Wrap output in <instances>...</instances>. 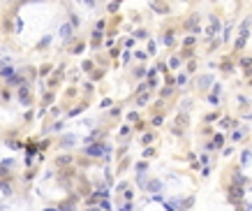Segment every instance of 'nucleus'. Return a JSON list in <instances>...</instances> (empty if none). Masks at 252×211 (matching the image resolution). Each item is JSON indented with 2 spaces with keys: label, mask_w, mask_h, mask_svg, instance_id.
Wrapping results in <instances>:
<instances>
[{
  "label": "nucleus",
  "mask_w": 252,
  "mask_h": 211,
  "mask_svg": "<svg viewBox=\"0 0 252 211\" xmlns=\"http://www.w3.org/2000/svg\"><path fill=\"white\" fill-rule=\"evenodd\" d=\"M88 153H90V156H100V153H102V146H90Z\"/></svg>",
  "instance_id": "nucleus-4"
},
{
  "label": "nucleus",
  "mask_w": 252,
  "mask_h": 211,
  "mask_svg": "<svg viewBox=\"0 0 252 211\" xmlns=\"http://www.w3.org/2000/svg\"><path fill=\"white\" fill-rule=\"evenodd\" d=\"M86 5H88V7H93V5H95V0H86Z\"/></svg>",
  "instance_id": "nucleus-13"
},
{
  "label": "nucleus",
  "mask_w": 252,
  "mask_h": 211,
  "mask_svg": "<svg viewBox=\"0 0 252 211\" xmlns=\"http://www.w3.org/2000/svg\"><path fill=\"white\" fill-rule=\"evenodd\" d=\"M245 211H252V204H250V207H248V209H245Z\"/></svg>",
  "instance_id": "nucleus-16"
},
{
  "label": "nucleus",
  "mask_w": 252,
  "mask_h": 211,
  "mask_svg": "<svg viewBox=\"0 0 252 211\" xmlns=\"http://www.w3.org/2000/svg\"><path fill=\"white\" fill-rule=\"evenodd\" d=\"M241 200H243V188L241 186L229 188V202H241Z\"/></svg>",
  "instance_id": "nucleus-2"
},
{
  "label": "nucleus",
  "mask_w": 252,
  "mask_h": 211,
  "mask_svg": "<svg viewBox=\"0 0 252 211\" xmlns=\"http://www.w3.org/2000/svg\"><path fill=\"white\" fill-rule=\"evenodd\" d=\"M148 102V93H141L139 97H137V105H146Z\"/></svg>",
  "instance_id": "nucleus-5"
},
{
  "label": "nucleus",
  "mask_w": 252,
  "mask_h": 211,
  "mask_svg": "<svg viewBox=\"0 0 252 211\" xmlns=\"http://www.w3.org/2000/svg\"><path fill=\"white\" fill-rule=\"evenodd\" d=\"M146 188L150 190V193H160V190H162V183H160V181H150Z\"/></svg>",
  "instance_id": "nucleus-3"
},
{
  "label": "nucleus",
  "mask_w": 252,
  "mask_h": 211,
  "mask_svg": "<svg viewBox=\"0 0 252 211\" xmlns=\"http://www.w3.org/2000/svg\"><path fill=\"white\" fill-rule=\"evenodd\" d=\"M199 84H201V86H208V84H210V79H208V77H201V81H199Z\"/></svg>",
  "instance_id": "nucleus-12"
},
{
  "label": "nucleus",
  "mask_w": 252,
  "mask_h": 211,
  "mask_svg": "<svg viewBox=\"0 0 252 211\" xmlns=\"http://www.w3.org/2000/svg\"><path fill=\"white\" fill-rule=\"evenodd\" d=\"M248 118H252V114H250V116H248Z\"/></svg>",
  "instance_id": "nucleus-19"
},
{
  "label": "nucleus",
  "mask_w": 252,
  "mask_h": 211,
  "mask_svg": "<svg viewBox=\"0 0 252 211\" xmlns=\"http://www.w3.org/2000/svg\"><path fill=\"white\" fill-rule=\"evenodd\" d=\"M60 35H62V37L70 35V26H62V28H60Z\"/></svg>",
  "instance_id": "nucleus-7"
},
{
  "label": "nucleus",
  "mask_w": 252,
  "mask_h": 211,
  "mask_svg": "<svg viewBox=\"0 0 252 211\" xmlns=\"http://www.w3.org/2000/svg\"><path fill=\"white\" fill-rule=\"evenodd\" d=\"M187 123H190V121H187V116H185V114H178V116H176V123H174V132H176V135H183V130L187 128Z\"/></svg>",
  "instance_id": "nucleus-1"
},
{
  "label": "nucleus",
  "mask_w": 252,
  "mask_h": 211,
  "mask_svg": "<svg viewBox=\"0 0 252 211\" xmlns=\"http://www.w3.org/2000/svg\"><path fill=\"white\" fill-rule=\"evenodd\" d=\"M169 65H171V67H178V65H181V61H178V58H171V61H169Z\"/></svg>",
  "instance_id": "nucleus-10"
},
{
  "label": "nucleus",
  "mask_w": 252,
  "mask_h": 211,
  "mask_svg": "<svg viewBox=\"0 0 252 211\" xmlns=\"http://www.w3.org/2000/svg\"><path fill=\"white\" fill-rule=\"evenodd\" d=\"M231 139H234V141H238V139H243V132H234V135H231Z\"/></svg>",
  "instance_id": "nucleus-9"
},
{
  "label": "nucleus",
  "mask_w": 252,
  "mask_h": 211,
  "mask_svg": "<svg viewBox=\"0 0 252 211\" xmlns=\"http://www.w3.org/2000/svg\"><path fill=\"white\" fill-rule=\"evenodd\" d=\"M0 188H2V190H5V195H9V193H12V188H9L7 183H0Z\"/></svg>",
  "instance_id": "nucleus-11"
},
{
  "label": "nucleus",
  "mask_w": 252,
  "mask_h": 211,
  "mask_svg": "<svg viewBox=\"0 0 252 211\" xmlns=\"http://www.w3.org/2000/svg\"><path fill=\"white\" fill-rule=\"evenodd\" d=\"M70 162H72L70 156H65V158H58V165H70Z\"/></svg>",
  "instance_id": "nucleus-6"
},
{
  "label": "nucleus",
  "mask_w": 252,
  "mask_h": 211,
  "mask_svg": "<svg viewBox=\"0 0 252 211\" xmlns=\"http://www.w3.org/2000/svg\"><path fill=\"white\" fill-rule=\"evenodd\" d=\"M86 211H102V209H97V207H90V209H86Z\"/></svg>",
  "instance_id": "nucleus-15"
},
{
  "label": "nucleus",
  "mask_w": 252,
  "mask_h": 211,
  "mask_svg": "<svg viewBox=\"0 0 252 211\" xmlns=\"http://www.w3.org/2000/svg\"><path fill=\"white\" fill-rule=\"evenodd\" d=\"M46 211H56V209H46Z\"/></svg>",
  "instance_id": "nucleus-18"
},
{
  "label": "nucleus",
  "mask_w": 252,
  "mask_h": 211,
  "mask_svg": "<svg viewBox=\"0 0 252 211\" xmlns=\"http://www.w3.org/2000/svg\"><path fill=\"white\" fill-rule=\"evenodd\" d=\"M141 141H143V144H150V141H153V135H143V137H141Z\"/></svg>",
  "instance_id": "nucleus-8"
},
{
  "label": "nucleus",
  "mask_w": 252,
  "mask_h": 211,
  "mask_svg": "<svg viewBox=\"0 0 252 211\" xmlns=\"http://www.w3.org/2000/svg\"><path fill=\"white\" fill-rule=\"evenodd\" d=\"M130 209H132L130 204H125V207H123V209H120V211H130Z\"/></svg>",
  "instance_id": "nucleus-14"
},
{
  "label": "nucleus",
  "mask_w": 252,
  "mask_h": 211,
  "mask_svg": "<svg viewBox=\"0 0 252 211\" xmlns=\"http://www.w3.org/2000/svg\"><path fill=\"white\" fill-rule=\"evenodd\" d=\"M2 63H7V61H0V65H2Z\"/></svg>",
  "instance_id": "nucleus-17"
}]
</instances>
